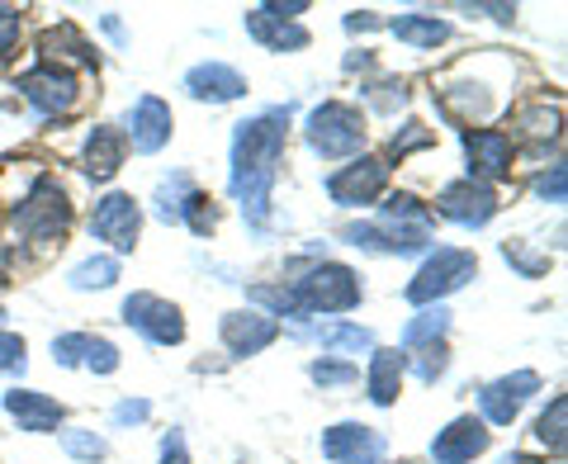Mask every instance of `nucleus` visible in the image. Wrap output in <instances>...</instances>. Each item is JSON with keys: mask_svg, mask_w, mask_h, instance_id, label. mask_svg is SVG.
<instances>
[{"mask_svg": "<svg viewBox=\"0 0 568 464\" xmlns=\"http://www.w3.org/2000/svg\"><path fill=\"white\" fill-rule=\"evenodd\" d=\"M436 95L446 104V114L455 123H484L497 114V104H503V81H488L474 71V58L450 67L446 77L436 81Z\"/></svg>", "mask_w": 568, "mask_h": 464, "instance_id": "f03ea898", "label": "nucleus"}, {"mask_svg": "<svg viewBox=\"0 0 568 464\" xmlns=\"http://www.w3.org/2000/svg\"><path fill=\"white\" fill-rule=\"evenodd\" d=\"M536 190H540V200H549V204H564V190H568V171L555 162L549 167L540 181H536Z\"/></svg>", "mask_w": 568, "mask_h": 464, "instance_id": "58836bf2", "label": "nucleus"}, {"mask_svg": "<svg viewBox=\"0 0 568 464\" xmlns=\"http://www.w3.org/2000/svg\"><path fill=\"white\" fill-rule=\"evenodd\" d=\"M162 464H190V455H185V436H181V432H171V436L162 441Z\"/></svg>", "mask_w": 568, "mask_h": 464, "instance_id": "37998d69", "label": "nucleus"}, {"mask_svg": "<svg viewBox=\"0 0 568 464\" xmlns=\"http://www.w3.org/2000/svg\"><path fill=\"white\" fill-rule=\"evenodd\" d=\"M511 119H517L526 133H536V138H555V133H559V110H555V104H549V100L521 104V110L511 114Z\"/></svg>", "mask_w": 568, "mask_h": 464, "instance_id": "c85d7f7f", "label": "nucleus"}, {"mask_svg": "<svg viewBox=\"0 0 568 464\" xmlns=\"http://www.w3.org/2000/svg\"><path fill=\"white\" fill-rule=\"evenodd\" d=\"M446 327H450V313L440 309V303H436V309H422V313L413 317V323L403 327V346H407V351L436 346V342H440V332H446Z\"/></svg>", "mask_w": 568, "mask_h": 464, "instance_id": "a878e982", "label": "nucleus"}, {"mask_svg": "<svg viewBox=\"0 0 568 464\" xmlns=\"http://www.w3.org/2000/svg\"><path fill=\"white\" fill-rule=\"evenodd\" d=\"M436 209L459 228H484L497 213V194L488 185H478V181H455V185H446L436 194Z\"/></svg>", "mask_w": 568, "mask_h": 464, "instance_id": "4468645a", "label": "nucleus"}, {"mask_svg": "<svg viewBox=\"0 0 568 464\" xmlns=\"http://www.w3.org/2000/svg\"><path fill=\"white\" fill-rule=\"evenodd\" d=\"M440 374H446V346H422V361H417V380H440Z\"/></svg>", "mask_w": 568, "mask_h": 464, "instance_id": "a19ab883", "label": "nucleus"}, {"mask_svg": "<svg viewBox=\"0 0 568 464\" xmlns=\"http://www.w3.org/2000/svg\"><path fill=\"white\" fill-rule=\"evenodd\" d=\"M365 100H369V110H379V114H394L407 104V85L403 81H379V85H365Z\"/></svg>", "mask_w": 568, "mask_h": 464, "instance_id": "473e14b6", "label": "nucleus"}, {"mask_svg": "<svg viewBox=\"0 0 568 464\" xmlns=\"http://www.w3.org/2000/svg\"><path fill=\"white\" fill-rule=\"evenodd\" d=\"M123 157H129V142H123L119 129H110V123L91 129V142H85V175H91V181H110L123 167Z\"/></svg>", "mask_w": 568, "mask_h": 464, "instance_id": "4be33fe9", "label": "nucleus"}, {"mask_svg": "<svg viewBox=\"0 0 568 464\" xmlns=\"http://www.w3.org/2000/svg\"><path fill=\"white\" fill-rule=\"evenodd\" d=\"M317 342H323L327 351H351V355H361L375 346V336H369V327H355V323H332L317 332Z\"/></svg>", "mask_w": 568, "mask_h": 464, "instance_id": "cd10ccee", "label": "nucleus"}, {"mask_svg": "<svg viewBox=\"0 0 568 464\" xmlns=\"http://www.w3.org/2000/svg\"><path fill=\"white\" fill-rule=\"evenodd\" d=\"M138 152H162L171 142V104L156 100V95H142L133 110H129V138Z\"/></svg>", "mask_w": 568, "mask_h": 464, "instance_id": "f3484780", "label": "nucleus"}, {"mask_svg": "<svg viewBox=\"0 0 568 464\" xmlns=\"http://www.w3.org/2000/svg\"><path fill=\"white\" fill-rule=\"evenodd\" d=\"M284 133H290V104L237 123L233 133V194L242 200V213L252 228L271 223V185L284 157Z\"/></svg>", "mask_w": 568, "mask_h": 464, "instance_id": "f257e3e1", "label": "nucleus"}, {"mask_svg": "<svg viewBox=\"0 0 568 464\" xmlns=\"http://www.w3.org/2000/svg\"><path fill=\"white\" fill-rule=\"evenodd\" d=\"M24 365H29V346H24V336L0 332V374H14V370H24Z\"/></svg>", "mask_w": 568, "mask_h": 464, "instance_id": "f704fd0d", "label": "nucleus"}, {"mask_svg": "<svg viewBox=\"0 0 568 464\" xmlns=\"http://www.w3.org/2000/svg\"><path fill=\"white\" fill-rule=\"evenodd\" d=\"M379 20H375V14H369V10H355V14H346V29L351 33H361V29H375Z\"/></svg>", "mask_w": 568, "mask_h": 464, "instance_id": "c03bdc74", "label": "nucleus"}, {"mask_svg": "<svg viewBox=\"0 0 568 464\" xmlns=\"http://www.w3.org/2000/svg\"><path fill=\"white\" fill-rule=\"evenodd\" d=\"M219 336H223V346L233 355H256L280 336V323L275 317H265V313H227Z\"/></svg>", "mask_w": 568, "mask_h": 464, "instance_id": "6ab92c4d", "label": "nucleus"}, {"mask_svg": "<svg viewBox=\"0 0 568 464\" xmlns=\"http://www.w3.org/2000/svg\"><path fill=\"white\" fill-rule=\"evenodd\" d=\"M6 280H10V246L0 242V284H6Z\"/></svg>", "mask_w": 568, "mask_h": 464, "instance_id": "a18cd8bd", "label": "nucleus"}, {"mask_svg": "<svg viewBox=\"0 0 568 464\" xmlns=\"http://www.w3.org/2000/svg\"><path fill=\"white\" fill-rule=\"evenodd\" d=\"M465 157H469V181H503L511 175V138L503 129H469L465 133Z\"/></svg>", "mask_w": 568, "mask_h": 464, "instance_id": "f8f14e48", "label": "nucleus"}, {"mask_svg": "<svg viewBox=\"0 0 568 464\" xmlns=\"http://www.w3.org/2000/svg\"><path fill=\"white\" fill-rule=\"evenodd\" d=\"M323 455H327L332 464H379L384 436L375 432V426L342 422V426H332V432L323 436Z\"/></svg>", "mask_w": 568, "mask_h": 464, "instance_id": "2eb2a0df", "label": "nucleus"}, {"mask_svg": "<svg viewBox=\"0 0 568 464\" xmlns=\"http://www.w3.org/2000/svg\"><path fill=\"white\" fill-rule=\"evenodd\" d=\"M313 380L323 384V389L351 384V380H355V365H342V361H317V365H313Z\"/></svg>", "mask_w": 568, "mask_h": 464, "instance_id": "ea45409f", "label": "nucleus"}, {"mask_svg": "<svg viewBox=\"0 0 568 464\" xmlns=\"http://www.w3.org/2000/svg\"><path fill=\"white\" fill-rule=\"evenodd\" d=\"M6 413L20 422V432H52V426L62 422V403L39 394V389H10Z\"/></svg>", "mask_w": 568, "mask_h": 464, "instance_id": "412c9836", "label": "nucleus"}, {"mask_svg": "<svg viewBox=\"0 0 568 464\" xmlns=\"http://www.w3.org/2000/svg\"><path fill=\"white\" fill-rule=\"evenodd\" d=\"M478 275V261L474 252H459V246H440L436 256H426V265L413 275L407 284V303H436L455 290H465V284Z\"/></svg>", "mask_w": 568, "mask_h": 464, "instance_id": "423d86ee", "label": "nucleus"}, {"mask_svg": "<svg viewBox=\"0 0 568 464\" xmlns=\"http://www.w3.org/2000/svg\"><path fill=\"white\" fill-rule=\"evenodd\" d=\"M39 48H43V58H48V67L58 62V58H71V62H85V67H95V48L81 39L71 24H62V29H48L43 39H39Z\"/></svg>", "mask_w": 568, "mask_h": 464, "instance_id": "393cba45", "label": "nucleus"}, {"mask_svg": "<svg viewBox=\"0 0 568 464\" xmlns=\"http://www.w3.org/2000/svg\"><path fill=\"white\" fill-rule=\"evenodd\" d=\"M540 389V374L536 370H517V374H503V380H493L484 394H478V407H484V417L493 426H507L517 422V413L526 407V399Z\"/></svg>", "mask_w": 568, "mask_h": 464, "instance_id": "ddd939ff", "label": "nucleus"}, {"mask_svg": "<svg viewBox=\"0 0 568 464\" xmlns=\"http://www.w3.org/2000/svg\"><path fill=\"white\" fill-rule=\"evenodd\" d=\"M20 29H24V14L14 6H0V62L14 52V43H20Z\"/></svg>", "mask_w": 568, "mask_h": 464, "instance_id": "c9c22d12", "label": "nucleus"}, {"mask_svg": "<svg viewBox=\"0 0 568 464\" xmlns=\"http://www.w3.org/2000/svg\"><path fill=\"white\" fill-rule=\"evenodd\" d=\"M148 413H152V403H142V399H123V403L114 407V422H119V426H133V422H148Z\"/></svg>", "mask_w": 568, "mask_h": 464, "instance_id": "79ce46f5", "label": "nucleus"}, {"mask_svg": "<svg viewBox=\"0 0 568 464\" xmlns=\"http://www.w3.org/2000/svg\"><path fill=\"white\" fill-rule=\"evenodd\" d=\"M20 238L33 242V246H62L67 228H71V204H67V190L52 185V181H39L24 200H20Z\"/></svg>", "mask_w": 568, "mask_h": 464, "instance_id": "7ed1b4c3", "label": "nucleus"}, {"mask_svg": "<svg viewBox=\"0 0 568 464\" xmlns=\"http://www.w3.org/2000/svg\"><path fill=\"white\" fill-rule=\"evenodd\" d=\"M119 280V261L114 256H91L71 271V290H110Z\"/></svg>", "mask_w": 568, "mask_h": 464, "instance_id": "bb28decb", "label": "nucleus"}, {"mask_svg": "<svg viewBox=\"0 0 568 464\" xmlns=\"http://www.w3.org/2000/svg\"><path fill=\"white\" fill-rule=\"evenodd\" d=\"M52 361L58 365H85L91 374H114L119 370V346L91 332H67L52 342Z\"/></svg>", "mask_w": 568, "mask_h": 464, "instance_id": "dca6fc26", "label": "nucleus"}, {"mask_svg": "<svg viewBox=\"0 0 568 464\" xmlns=\"http://www.w3.org/2000/svg\"><path fill=\"white\" fill-rule=\"evenodd\" d=\"M123 323L133 332H142L156 346H181L185 342V317L175 303L156 299V294H129L123 299Z\"/></svg>", "mask_w": 568, "mask_h": 464, "instance_id": "0eeeda50", "label": "nucleus"}, {"mask_svg": "<svg viewBox=\"0 0 568 464\" xmlns=\"http://www.w3.org/2000/svg\"><path fill=\"white\" fill-rule=\"evenodd\" d=\"M564 426H568V399H555V403H549V413L536 422V436H540L555 455H564Z\"/></svg>", "mask_w": 568, "mask_h": 464, "instance_id": "7c9ffc66", "label": "nucleus"}, {"mask_svg": "<svg viewBox=\"0 0 568 464\" xmlns=\"http://www.w3.org/2000/svg\"><path fill=\"white\" fill-rule=\"evenodd\" d=\"M304 133L317 157H351L365 148V119H361V110H351L342 100L317 104L304 123Z\"/></svg>", "mask_w": 568, "mask_h": 464, "instance_id": "39448f33", "label": "nucleus"}, {"mask_svg": "<svg viewBox=\"0 0 568 464\" xmlns=\"http://www.w3.org/2000/svg\"><path fill=\"white\" fill-rule=\"evenodd\" d=\"M252 299H256V303H265V309H275L280 317H308L304 309H298L294 290H275V284H256V290H252Z\"/></svg>", "mask_w": 568, "mask_h": 464, "instance_id": "72a5a7b5", "label": "nucleus"}, {"mask_svg": "<svg viewBox=\"0 0 568 464\" xmlns=\"http://www.w3.org/2000/svg\"><path fill=\"white\" fill-rule=\"evenodd\" d=\"M185 91L194 100H209V104H227V100H237L246 95V77L233 67H223V62H200L185 77Z\"/></svg>", "mask_w": 568, "mask_h": 464, "instance_id": "aec40b11", "label": "nucleus"}, {"mask_svg": "<svg viewBox=\"0 0 568 464\" xmlns=\"http://www.w3.org/2000/svg\"><path fill=\"white\" fill-rule=\"evenodd\" d=\"M388 185V162L384 157H361V162H351L342 171L327 175V194L336 204L346 209H361V204H375Z\"/></svg>", "mask_w": 568, "mask_h": 464, "instance_id": "6e6552de", "label": "nucleus"}, {"mask_svg": "<svg viewBox=\"0 0 568 464\" xmlns=\"http://www.w3.org/2000/svg\"><path fill=\"white\" fill-rule=\"evenodd\" d=\"M507 464H540V460H530V455H511Z\"/></svg>", "mask_w": 568, "mask_h": 464, "instance_id": "49530a36", "label": "nucleus"}, {"mask_svg": "<svg viewBox=\"0 0 568 464\" xmlns=\"http://www.w3.org/2000/svg\"><path fill=\"white\" fill-rule=\"evenodd\" d=\"M20 91H24V100L33 104V110H43V114H71L77 110V100H81L77 77H71L67 67H48V62L24 71Z\"/></svg>", "mask_w": 568, "mask_h": 464, "instance_id": "1a4fd4ad", "label": "nucleus"}, {"mask_svg": "<svg viewBox=\"0 0 568 464\" xmlns=\"http://www.w3.org/2000/svg\"><path fill=\"white\" fill-rule=\"evenodd\" d=\"M308 6L304 0H290V6H261V10H246V33L261 39L271 52H294L308 43V29H298L294 20L304 14Z\"/></svg>", "mask_w": 568, "mask_h": 464, "instance_id": "9d476101", "label": "nucleus"}, {"mask_svg": "<svg viewBox=\"0 0 568 464\" xmlns=\"http://www.w3.org/2000/svg\"><path fill=\"white\" fill-rule=\"evenodd\" d=\"M294 299L304 313H351L361 303V280H355L351 265L323 261L304 280H294Z\"/></svg>", "mask_w": 568, "mask_h": 464, "instance_id": "20e7f679", "label": "nucleus"}, {"mask_svg": "<svg viewBox=\"0 0 568 464\" xmlns=\"http://www.w3.org/2000/svg\"><path fill=\"white\" fill-rule=\"evenodd\" d=\"M417 148H432V129L426 123H403V133H394V157H407Z\"/></svg>", "mask_w": 568, "mask_h": 464, "instance_id": "4c0bfd02", "label": "nucleus"}, {"mask_svg": "<svg viewBox=\"0 0 568 464\" xmlns=\"http://www.w3.org/2000/svg\"><path fill=\"white\" fill-rule=\"evenodd\" d=\"M503 256L517 265L521 275H545V271H549V261H545V256H530L526 242H503Z\"/></svg>", "mask_w": 568, "mask_h": 464, "instance_id": "e433bc0d", "label": "nucleus"}, {"mask_svg": "<svg viewBox=\"0 0 568 464\" xmlns=\"http://www.w3.org/2000/svg\"><path fill=\"white\" fill-rule=\"evenodd\" d=\"M190 190H194V185L185 181V175H175V181H162V190H156V213H162L166 223H181Z\"/></svg>", "mask_w": 568, "mask_h": 464, "instance_id": "c756f323", "label": "nucleus"}, {"mask_svg": "<svg viewBox=\"0 0 568 464\" xmlns=\"http://www.w3.org/2000/svg\"><path fill=\"white\" fill-rule=\"evenodd\" d=\"M403 370H407V355L403 351H375V361H369V399H375L379 407H388V403L398 399Z\"/></svg>", "mask_w": 568, "mask_h": 464, "instance_id": "5701e85b", "label": "nucleus"}, {"mask_svg": "<svg viewBox=\"0 0 568 464\" xmlns=\"http://www.w3.org/2000/svg\"><path fill=\"white\" fill-rule=\"evenodd\" d=\"M388 29H394L403 43H413V48H436V43L450 39V24L436 20V14H398Z\"/></svg>", "mask_w": 568, "mask_h": 464, "instance_id": "b1692460", "label": "nucleus"}, {"mask_svg": "<svg viewBox=\"0 0 568 464\" xmlns=\"http://www.w3.org/2000/svg\"><path fill=\"white\" fill-rule=\"evenodd\" d=\"M91 232L100 242H110L114 252H133L138 232H142V209L133 194H104L91 213Z\"/></svg>", "mask_w": 568, "mask_h": 464, "instance_id": "9b49d317", "label": "nucleus"}, {"mask_svg": "<svg viewBox=\"0 0 568 464\" xmlns=\"http://www.w3.org/2000/svg\"><path fill=\"white\" fill-rule=\"evenodd\" d=\"M62 451L71 455V460H85V464H95V460H104L110 455V445H104V436H95V432H62Z\"/></svg>", "mask_w": 568, "mask_h": 464, "instance_id": "2f4dec72", "label": "nucleus"}, {"mask_svg": "<svg viewBox=\"0 0 568 464\" xmlns=\"http://www.w3.org/2000/svg\"><path fill=\"white\" fill-rule=\"evenodd\" d=\"M488 451V426L474 417H455L446 432L432 441V460L436 464H469L474 455Z\"/></svg>", "mask_w": 568, "mask_h": 464, "instance_id": "a211bd4d", "label": "nucleus"}]
</instances>
